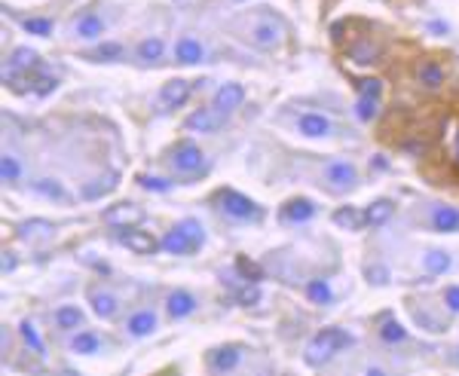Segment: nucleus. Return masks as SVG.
<instances>
[{
    "instance_id": "obj_2",
    "label": "nucleus",
    "mask_w": 459,
    "mask_h": 376,
    "mask_svg": "<svg viewBox=\"0 0 459 376\" xmlns=\"http://www.w3.org/2000/svg\"><path fill=\"white\" fill-rule=\"evenodd\" d=\"M206 242V233H202L199 221H193V217H187V221H181L175 229H169L166 236H162L160 248L166 251V254H190V251H196Z\"/></svg>"
},
{
    "instance_id": "obj_7",
    "label": "nucleus",
    "mask_w": 459,
    "mask_h": 376,
    "mask_svg": "<svg viewBox=\"0 0 459 376\" xmlns=\"http://www.w3.org/2000/svg\"><path fill=\"white\" fill-rule=\"evenodd\" d=\"M221 202H224V211L227 214H233V217H242V221H258L260 217V208L254 205L248 196H242V193H233V190H227L224 196H221Z\"/></svg>"
},
{
    "instance_id": "obj_43",
    "label": "nucleus",
    "mask_w": 459,
    "mask_h": 376,
    "mask_svg": "<svg viewBox=\"0 0 459 376\" xmlns=\"http://www.w3.org/2000/svg\"><path fill=\"white\" fill-rule=\"evenodd\" d=\"M236 266H239V273L245 275L248 281H258V279H260V269L254 266V263H248V260H239V263H236Z\"/></svg>"
},
{
    "instance_id": "obj_25",
    "label": "nucleus",
    "mask_w": 459,
    "mask_h": 376,
    "mask_svg": "<svg viewBox=\"0 0 459 376\" xmlns=\"http://www.w3.org/2000/svg\"><path fill=\"white\" fill-rule=\"evenodd\" d=\"M156 327V315L153 312H135L129 318V334L132 336H147Z\"/></svg>"
},
{
    "instance_id": "obj_29",
    "label": "nucleus",
    "mask_w": 459,
    "mask_h": 376,
    "mask_svg": "<svg viewBox=\"0 0 459 376\" xmlns=\"http://www.w3.org/2000/svg\"><path fill=\"white\" fill-rule=\"evenodd\" d=\"M423 266L429 269L432 275L447 273V269H450V257L444 254V251H429V254H425V260H423Z\"/></svg>"
},
{
    "instance_id": "obj_45",
    "label": "nucleus",
    "mask_w": 459,
    "mask_h": 376,
    "mask_svg": "<svg viewBox=\"0 0 459 376\" xmlns=\"http://www.w3.org/2000/svg\"><path fill=\"white\" fill-rule=\"evenodd\" d=\"M444 303H447L450 312H459V288H447V294H444Z\"/></svg>"
},
{
    "instance_id": "obj_21",
    "label": "nucleus",
    "mask_w": 459,
    "mask_h": 376,
    "mask_svg": "<svg viewBox=\"0 0 459 376\" xmlns=\"http://www.w3.org/2000/svg\"><path fill=\"white\" fill-rule=\"evenodd\" d=\"M74 31H77L80 37H86V40H92V37H98V34L104 31V22H101V16H95V12H86V16L77 18Z\"/></svg>"
},
{
    "instance_id": "obj_6",
    "label": "nucleus",
    "mask_w": 459,
    "mask_h": 376,
    "mask_svg": "<svg viewBox=\"0 0 459 376\" xmlns=\"http://www.w3.org/2000/svg\"><path fill=\"white\" fill-rule=\"evenodd\" d=\"M104 221L110 223V227H120V229H129L135 227V223L144 221V211L132 205V202H120V205H110L104 211Z\"/></svg>"
},
{
    "instance_id": "obj_19",
    "label": "nucleus",
    "mask_w": 459,
    "mask_h": 376,
    "mask_svg": "<svg viewBox=\"0 0 459 376\" xmlns=\"http://www.w3.org/2000/svg\"><path fill=\"white\" fill-rule=\"evenodd\" d=\"M300 131H303L306 138H321L331 131V123L321 114H306V116H300Z\"/></svg>"
},
{
    "instance_id": "obj_40",
    "label": "nucleus",
    "mask_w": 459,
    "mask_h": 376,
    "mask_svg": "<svg viewBox=\"0 0 459 376\" xmlns=\"http://www.w3.org/2000/svg\"><path fill=\"white\" fill-rule=\"evenodd\" d=\"M114 187H116V181H114V177H108V184H86V187H83V196H86V199H98V196L110 193Z\"/></svg>"
},
{
    "instance_id": "obj_28",
    "label": "nucleus",
    "mask_w": 459,
    "mask_h": 376,
    "mask_svg": "<svg viewBox=\"0 0 459 376\" xmlns=\"http://www.w3.org/2000/svg\"><path fill=\"white\" fill-rule=\"evenodd\" d=\"M362 221H364V214H358L356 208H340V211H334V223H337V227L358 229V227H362Z\"/></svg>"
},
{
    "instance_id": "obj_42",
    "label": "nucleus",
    "mask_w": 459,
    "mask_h": 376,
    "mask_svg": "<svg viewBox=\"0 0 459 376\" xmlns=\"http://www.w3.org/2000/svg\"><path fill=\"white\" fill-rule=\"evenodd\" d=\"M260 300V291H258V285H245L239 291V303L242 306H254V303Z\"/></svg>"
},
{
    "instance_id": "obj_41",
    "label": "nucleus",
    "mask_w": 459,
    "mask_h": 376,
    "mask_svg": "<svg viewBox=\"0 0 459 376\" xmlns=\"http://www.w3.org/2000/svg\"><path fill=\"white\" fill-rule=\"evenodd\" d=\"M138 184H141L144 190H160V193H166V190L172 187L169 181H162V177H150V175H141V177H138Z\"/></svg>"
},
{
    "instance_id": "obj_23",
    "label": "nucleus",
    "mask_w": 459,
    "mask_h": 376,
    "mask_svg": "<svg viewBox=\"0 0 459 376\" xmlns=\"http://www.w3.org/2000/svg\"><path fill=\"white\" fill-rule=\"evenodd\" d=\"M349 58H352V62H358V64H371V62H377V58H380V46L371 43V40H362V43H356L349 49Z\"/></svg>"
},
{
    "instance_id": "obj_1",
    "label": "nucleus",
    "mask_w": 459,
    "mask_h": 376,
    "mask_svg": "<svg viewBox=\"0 0 459 376\" xmlns=\"http://www.w3.org/2000/svg\"><path fill=\"white\" fill-rule=\"evenodd\" d=\"M352 334H346L343 327H327V331L316 334L310 340V346H306V361H310L312 367L325 364V361H331L337 352H343V349L352 346Z\"/></svg>"
},
{
    "instance_id": "obj_36",
    "label": "nucleus",
    "mask_w": 459,
    "mask_h": 376,
    "mask_svg": "<svg viewBox=\"0 0 459 376\" xmlns=\"http://www.w3.org/2000/svg\"><path fill=\"white\" fill-rule=\"evenodd\" d=\"M380 336H383L386 342H404V336H408V331H404L398 321H386L383 331H380Z\"/></svg>"
},
{
    "instance_id": "obj_10",
    "label": "nucleus",
    "mask_w": 459,
    "mask_h": 376,
    "mask_svg": "<svg viewBox=\"0 0 459 376\" xmlns=\"http://www.w3.org/2000/svg\"><path fill=\"white\" fill-rule=\"evenodd\" d=\"M120 242H123V245H126L129 251H135V254H153V251L160 248V242H156L150 233H141V229H132V227H129L126 233L120 236Z\"/></svg>"
},
{
    "instance_id": "obj_13",
    "label": "nucleus",
    "mask_w": 459,
    "mask_h": 376,
    "mask_svg": "<svg viewBox=\"0 0 459 376\" xmlns=\"http://www.w3.org/2000/svg\"><path fill=\"white\" fill-rule=\"evenodd\" d=\"M432 223H435L438 233H456L459 229V211L450 205H441L432 211Z\"/></svg>"
},
{
    "instance_id": "obj_14",
    "label": "nucleus",
    "mask_w": 459,
    "mask_h": 376,
    "mask_svg": "<svg viewBox=\"0 0 459 376\" xmlns=\"http://www.w3.org/2000/svg\"><path fill=\"white\" fill-rule=\"evenodd\" d=\"M239 349L236 346H224V349H214L212 358H208V364H212V371H233L236 364H239Z\"/></svg>"
},
{
    "instance_id": "obj_5",
    "label": "nucleus",
    "mask_w": 459,
    "mask_h": 376,
    "mask_svg": "<svg viewBox=\"0 0 459 376\" xmlns=\"http://www.w3.org/2000/svg\"><path fill=\"white\" fill-rule=\"evenodd\" d=\"M224 110H196V114H190L187 120H184V129L187 131H206V135H212V131H218L221 125H224Z\"/></svg>"
},
{
    "instance_id": "obj_44",
    "label": "nucleus",
    "mask_w": 459,
    "mask_h": 376,
    "mask_svg": "<svg viewBox=\"0 0 459 376\" xmlns=\"http://www.w3.org/2000/svg\"><path fill=\"white\" fill-rule=\"evenodd\" d=\"M380 89H383V83H380V80H362V83H358V92H362V95L380 98Z\"/></svg>"
},
{
    "instance_id": "obj_30",
    "label": "nucleus",
    "mask_w": 459,
    "mask_h": 376,
    "mask_svg": "<svg viewBox=\"0 0 459 376\" xmlns=\"http://www.w3.org/2000/svg\"><path fill=\"white\" fill-rule=\"evenodd\" d=\"M55 86H58L55 74H49V71H43V68L34 71V89H31V92H37V95H49Z\"/></svg>"
},
{
    "instance_id": "obj_47",
    "label": "nucleus",
    "mask_w": 459,
    "mask_h": 376,
    "mask_svg": "<svg viewBox=\"0 0 459 376\" xmlns=\"http://www.w3.org/2000/svg\"><path fill=\"white\" fill-rule=\"evenodd\" d=\"M456 160H459V138H456Z\"/></svg>"
},
{
    "instance_id": "obj_33",
    "label": "nucleus",
    "mask_w": 459,
    "mask_h": 376,
    "mask_svg": "<svg viewBox=\"0 0 459 376\" xmlns=\"http://www.w3.org/2000/svg\"><path fill=\"white\" fill-rule=\"evenodd\" d=\"M34 190H37L40 196H49V199H62V196H64L62 184H58V181H49V177H43V181H34Z\"/></svg>"
},
{
    "instance_id": "obj_15",
    "label": "nucleus",
    "mask_w": 459,
    "mask_h": 376,
    "mask_svg": "<svg viewBox=\"0 0 459 376\" xmlns=\"http://www.w3.org/2000/svg\"><path fill=\"white\" fill-rule=\"evenodd\" d=\"M392 211H395V205H392L389 199H377L373 205H367L364 223H367V227H383V223L392 217Z\"/></svg>"
},
{
    "instance_id": "obj_3",
    "label": "nucleus",
    "mask_w": 459,
    "mask_h": 376,
    "mask_svg": "<svg viewBox=\"0 0 459 376\" xmlns=\"http://www.w3.org/2000/svg\"><path fill=\"white\" fill-rule=\"evenodd\" d=\"M282 25L275 22V18H258V22L248 28V40H251L254 46H260V49H275V46L282 43Z\"/></svg>"
},
{
    "instance_id": "obj_22",
    "label": "nucleus",
    "mask_w": 459,
    "mask_h": 376,
    "mask_svg": "<svg viewBox=\"0 0 459 376\" xmlns=\"http://www.w3.org/2000/svg\"><path fill=\"white\" fill-rule=\"evenodd\" d=\"M71 349H74V352H80V355H95L98 349H101V336L92 334V331H83V334L74 336Z\"/></svg>"
},
{
    "instance_id": "obj_17",
    "label": "nucleus",
    "mask_w": 459,
    "mask_h": 376,
    "mask_svg": "<svg viewBox=\"0 0 459 376\" xmlns=\"http://www.w3.org/2000/svg\"><path fill=\"white\" fill-rule=\"evenodd\" d=\"M417 80L423 83L425 89L435 92V89H441V83H444V71L438 68L435 62H423V64L417 68Z\"/></svg>"
},
{
    "instance_id": "obj_37",
    "label": "nucleus",
    "mask_w": 459,
    "mask_h": 376,
    "mask_svg": "<svg viewBox=\"0 0 459 376\" xmlns=\"http://www.w3.org/2000/svg\"><path fill=\"white\" fill-rule=\"evenodd\" d=\"M49 229H52V223H49V221H28V223H22V229H18V236H22V239H31V236L49 233Z\"/></svg>"
},
{
    "instance_id": "obj_46",
    "label": "nucleus",
    "mask_w": 459,
    "mask_h": 376,
    "mask_svg": "<svg viewBox=\"0 0 459 376\" xmlns=\"http://www.w3.org/2000/svg\"><path fill=\"white\" fill-rule=\"evenodd\" d=\"M373 281H377V285H383V281H386V273H383V269H373Z\"/></svg>"
},
{
    "instance_id": "obj_32",
    "label": "nucleus",
    "mask_w": 459,
    "mask_h": 376,
    "mask_svg": "<svg viewBox=\"0 0 459 376\" xmlns=\"http://www.w3.org/2000/svg\"><path fill=\"white\" fill-rule=\"evenodd\" d=\"M160 55H162V40H160V37H150V40H144L141 46H138V58H141V62H156Z\"/></svg>"
},
{
    "instance_id": "obj_20",
    "label": "nucleus",
    "mask_w": 459,
    "mask_h": 376,
    "mask_svg": "<svg viewBox=\"0 0 459 376\" xmlns=\"http://www.w3.org/2000/svg\"><path fill=\"white\" fill-rule=\"evenodd\" d=\"M327 181H331L334 187H352L356 168H352L349 162H334V166H327Z\"/></svg>"
},
{
    "instance_id": "obj_39",
    "label": "nucleus",
    "mask_w": 459,
    "mask_h": 376,
    "mask_svg": "<svg viewBox=\"0 0 459 376\" xmlns=\"http://www.w3.org/2000/svg\"><path fill=\"white\" fill-rule=\"evenodd\" d=\"M22 340L28 342V346L34 349V352H40V355H43V340H40V334L34 331V325H31V321H25V325H22Z\"/></svg>"
},
{
    "instance_id": "obj_38",
    "label": "nucleus",
    "mask_w": 459,
    "mask_h": 376,
    "mask_svg": "<svg viewBox=\"0 0 459 376\" xmlns=\"http://www.w3.org/2000/svg\"><path fill=\"white\" fill-rule=\"evenodd\" d=\"M0 175H3V181H18L22 166L16 162V156H3V162H0Z\"/></svg>"
},
{
    "instance_id": "obj_12",
    "label": "nucleus",
    "mask_w": 459,
    "mask_h": 376,
    "mask_svg": "<svg viewBox=\"0 0 459 376\" xmlns=\"http://www.w3.org/2000/svg\"><path fill=\"white\" fill-rule=\"evenodd\" d=\"M175 55H178V62H184V64H196V62H202L206 49H202V43L193 40V37H181L178 46H175Z\"/></svg>"
},
{
    "instance_id": "obj_8",
    "label": "nucleus",
    "mask_w": 459,
    "mask_h": 376,
    "mask_svg": "<svg viewBox=\"0 0 459 376\" xmlns=\"http://www.w3.org/2000/svg\"><path fill=\"white\" fill-rule=\"evenodd\" d=\"M190 92H193V83H187V80H169L160 89V104H162V108H181V104L190 98Z\"/></svg>"
},
{
    "instance_id": "obj_4",
    "label": "nucleus",
    "mask_w": 459,
    "mask_h": 376,
    "mask_svg": "<svg viewBox=\"0 0 459 376\" xmlns=\"http://www.w3.org/2000/svg\"><path fill=\"white\" fill-rule=\"evenodd\" d=\"M202 162H206V156H202V150L196 147V144H178V147L172 150V166L181 171V175H193V171L202 168Z\"/></svg>"
},
{
    "instance_id": "obj_31",
    "label": "nucleus",
    "mask_w": 459,
    "mask_h": 376,
    "mask_svg": "<svg viewBox=\"0 0 459 376\" xmlns=\"http://www.w3.org/2000/svg\"><path fill=\"white\" fill-rule=\"evenodd\" d=\"M306 297H310L312 303H319V306H325V303L334 300L331 288H327L325 281H310V285H306Z\"/></svg>"
},
{
    "instance_id": "obj_18",
    "label": "nucleus",
    "mask_w": 459,
    "mask_h": 376,
    "mask_svg": "<svg viewBox=\"0 0 459 376\" xmlns=\"http://www.w3.org/2000/svg\"><path fill=\"white\" fill-rule=\"evenodd\" d=\"M193 309H196V300L187 291L169 294V315H172V318H184V315H190Z\"/></svg>"
},
{
    "instance_id": "obj_26",
    "label": "nucleus",
    "mask_w": 459,
    "mask_h": 376,
    "mask_svg": "<svg viewBox=\"0 0 459 376\" xmlns=\"http://www.w3.org/2000/svg\"><path fill=\"white\" fill-rule=\"evenodd\" d=\"M377 114H380V98H373V95H362V98H358V104H356V116H358V120L371 123Z\"/></svg>"
},
{
    "instance_id": "obj_24",
    "label": "nucleus",
    "mask_w": 459,
    "mask_h": 376,
    "mask_svg": "<svg viewBox=\"0 0 459 376\" xmlns=\"http://www.w3.org/2000/svg\"><path fill=\"white\" fill-rule=\"evenodd\" d=\"M92 309H95V315H101V318H114L116 315V297L104 294V291H95L92 294Z\"/></svg>"
},
{
    "instance_id": "obj_9",
    "label": "nucleus",
    "mask_w": 459,
    "mask_h": 376,
    "mask_svg": "<svg viewBox=\"0 0 459 376\" xmlns=\"http://www.w3.org/2000/svg\"><path fill=\"white\" fill-rule=\"evenodd\" d=\"M242 101H245V89L239 83H224L214 95V108L224 110V114H233L236 108H242Z\"/></svg>"
},
{
    "instance_id": "obj_27",
    "label": "nucleus",
    "mask_w": 459,
    "mask_h": 376,
    "mask_svg": "<svg viewBox=\"0 0 459 376\" xmlns=\"http://www.w3.org/2000/svg\"><path fill=\"white\" fill-rule=\"evenodd\" d=\"M83 321V312L77 306H62L55 312V325L58 327H64V331H71V327H77Z\"/></svg>"
},
{
    "instance_id": "obj_35",
    "label": "nucleus",
    "mask_w": 459,
    "mask_h": 376,
    "mask_svg": "<svg viewBox=\"0 0 459 376\" xmlns=\"http://www.w3.org/2000/svg\"><path fill=\"white\" fill-rule=\"evenodd\" d=\"M123 55V46L120 43H101L95 52H92V58H98V62H114V58Z\"/></svg>"
},
{
    "instance_id": "obj_34",
    "label": "nucleus",
    "mask_w": 459,
    "mask_h": 376,
    "mask_svg": "<svg viewBox=\"0 0 459 376\" xmlns=\"http://www.w3.org/2000/svg\"><path fill=\"white\" fill-rule=\"evenodd\" d=\"M25 31L28 34H37V37H49L52 34V22L49 18H25Z\"/></svg>"
},
{
    "instance_id": "obj_16",
    "label": "nucleus",
    "mask_w": 459,
    "mask_h": 376,
    "mask_svg": "<svg viewBox=\"0 0 459 376\" xmlns=\"http://www.w3.org/2000/svg\"><path fill=\"white\" fill-rule=\"evenodd\" d=\"M6 64H12V68H18V71H28V74H34V71L40 68V62H37V52L28 49V46H18V49L6 58Z\"/></svg>"
},
{
    "instance_id": "obj_11",
    "label": "nucleus",
    "mask_w": 459,
    "mask_h": 376,
    "mask_svg": "<svg viewBox=\"0 0 459 376\" xmlns=\"http://www.w3.org/2000/svg\"><path fill=\"white\" fill-rule=\"evenodd\" d=\"M312 214H316V205H312L310 199H294V202L285 205V211H282V221L285 223H303V221H310Z\"/></svg>"
}]
</instances>
